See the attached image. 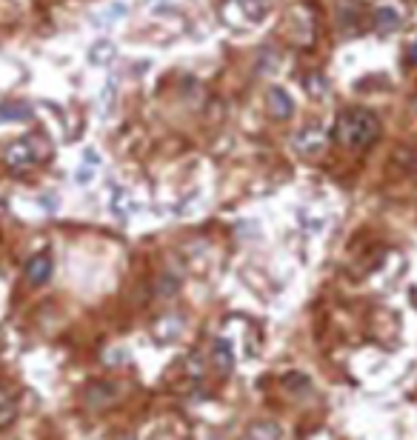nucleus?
Masks as SVG:
<instances>
[{
	"mask_svg": "<svg viewBox=\"0 0 417 440\" xmlns=\"http://www.w3.org/2000/svg\"><path fill=\"white\" fill-rule=\"evenodd\" d=\"M49 278H52V258H49L46 252H41V255H35V258L26 263V281H29L32 286H43Z\"/></svg>",
	"mask_w": 417,
	"mask_h": 440,
	"instance_id": "obj_6",
	"label": "nucleus"
},
{
	"mask_svg": "<svg viewBox=\"0 0 417 440\" xmlns=\"http://www.w3.org/2000/svg\"><path fill=\"white\" fill-rule=\"evenodd\" d=\"M212 363H215V369L218 372H232V366H235V352H232V346L226 343V340H215V346H212Z\"/></svg>",
	"mask_w": 417,
	"mask_h": 440,
	"instance_id": "obj_8",
	"label": "nucleus"
},
{
	"mask_svg": "<svg viewBox=\"0 0 417 440\" xmlns=\"http://www.w3.org/2000/svg\"><path fill=\"white\" fill-rule=\"evenodd\" d=\"M15 414H18V403H15V397H12L9 392L0 389V429L9 426V423L15 420Z\"/></svg>",
	"mask_w": 417,
	"mask_h": 440,
	"instance_id": "obj_9",
	"label": "nucleus"
},
{
	"mask_svg": "<svg viewBox=\"0 0 417 440\" xmlns=\"http://www.w3.org/2000/svg\"><path fill=\"white\" fill-rule=\"evenodd\" d=\"M406 61H408L411 66H417V38H414V41L406 46Z\"/></svg>",
	"mask_w": 417,
	"mask_h": 440,
	"instance_id": "obj_15",
	"label": "nucleus"
},
{
	"mask_svg": "<svg viewBox=\"0 0 417 440\" xmlns=\"http://www.w3.org/2000/svg\"><path fill=\"white\" fill-rule=\"evenodd\" d=\"M380 135V120L374 112L369 109H352L340 115L337 123V137L346 149H366L369 143H374Z\"/></svg>",
	"mask_w": 417,
	"mask_h": 440,
	"instance_id": "obj_1",
	"label": "nucleus"
},
{
	"mask_svg": "<svg viewBox=\"0 0 417 440\" xmlns=\"http://www.w3.org/2000/svg\"><path fill=\"white\" fill-rule=\"evenodd\" d=\"M126 440H132V437H126Z\"/></svg>",
	"mask_w": 417,
	"mask_h": 440,
	"instance_id": "obj_16",
	"label": "nucleus"
},
{
	"mask_svg": "<svg viewBox=\"0 0 417 440\" xmlns=\"http://www.w3.org/2000/svg\"><path fill=\"white\" fill-rule=\"evenodd\" d=\"M249 440H280V429L275 423H252L249 426Z\"/></svg>",
	"mask_w": 417,
	"mask_h": 440,
	"instance_id": "obj_10",
	"label": "nucleus"
},
{
	"mask_svg": "<svg viewBox=\"0 0 417 440\" xmlns=\"http://www.w3.org/2000/svg\"><path fill=\"white\" fill-rule=\"evenodd\" d=\"M157 295H160V298L177 295V281H174V278H163V281L157 283Z\"/></svg>",
	"mask_w": 417,
	"mask_h": 440,
	"instance_id": "obj_13",
	"label": "nucleus"
},
{
	"mask_svg": "<svg viewBox=\"0 0 417 440\" xmlns=\"http://www.w3.org/2000/svg\"><path fill=\"white\" fill-rule=\"evenodd\" d=\"M400 23H403V18H400V12H397L394 6H380V9L374 12V29H377L380 35L394 32Z\"/></svg>",
	"mask_w": 417,
	"mask_h": 440,
	"instance_id": "obj_7",
	"label": "nucleus"
},
{
	"mask_svg": "<svg viewBox=\"0 0 417 440\" xmlns=\"http://www.w3.org/2000/svg\"><path fill=\"white\" fill-rule=\"evenodd\" d=\"M283 386H286V389H309V377H306V374H289V377L283 380Z\"/></svg>",
	"mask_w": 417,
	"mask_h": 440,
	"instance_id": "obj_14",
	"label": "nucleus"
},
{
	"mask_svg": "<svg viewBox=\"0 0 417 440\" xmlns=\"http://www.w3.org/2000/svg\"><path fill=\"white\" fill-rule=\"evenodd\" d=\"M303 86H309V92L317 95V98L326 92V80H323L320 75H309V78H303Z\"/></svg>",
	"mask_w": 417,
	"mask_h": 440,
	"instance_id": "obj_12",
	"label": "nucleus"
},
{
	"mask_svg": "<svg viewBox=\"0 0 417 440\" xmlns=\"http://www.w3.org/2000/svg\"><path fill=\"white\" fill-rule=\"evenodd\" d=\"M117 394H120V389H117L115 383H109V380H95V383L86 386L83 403H86L89 409H106V406H112V403L117 400Z\"/></svg>",
	"mask_w": 417,
	"mask_h": 440,
	"instance_id": "obj_3",
	"label": "nucleus"
},
{
	"mask_svg": "<svg viewBox=\"0 0 417 440\" xmlns=\"http://www.w3.org/2000/svg\"><path fill=\"white\" fill-rule=\"evenodd\" d=\"M32 109L26 103H4L0 106V120H29Z\"/></svg>",
	"mask_w": 417,
	"mask_h": 440,
	"instance_id": "obj_11",
	"label": "nucleus"
},
{
	"mask_svg": "<svg viewBox=\"0 0 417 440\" xmlns=\"http://www.w3.org/2000/svg\"><path fill=\"white\" fill-rule=\"evenodd\" d=\"M43 154L46 152H43L41 143H35V140H18V143H12L6 149V163L12 169H32V166H38L43 160Z\"/></svg>",
	"mask_w": 417,
	"mask_h": 440,
	"instance_id": "obj_2",
	"label": "nucleus"
},
{
	"mask_svg": "<svg viewBox=\"0 0 417 440\" xmlns=\"http://www.w3.org/2000/svg\"><path fill=\"white\" fill-rule=\"evenodd\" d=\"M266 109H269V115H272L275 120H289V117L295 115V100H292V95H289L286 89L272 86V89L266 92Z\"/></svg>",
	"mask_w": 417,
	"mask_h": 440,
	"instance_id": "obj_4",
	"label": "nucleus"
},
{
	"mask_svg": "<svg viewBox=\"0 0 417 440\" xmlns=\"http://www.w3.org/2000/svg\"><path fill=\"white\" fill-rule=\"evenodd\" d=\"M323 140H326V135H323L320 123H309V126H303V129L295 135V149H297L300 154H317V152L323 149Z\"/></svg>",
	"mask_w": 417,
	"mask_h": 440,
	"instance_id": "obj_5",
	"label": "nucleus"
}]
</instances>
